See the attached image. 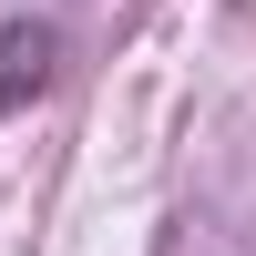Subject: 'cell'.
<instances>
[{
    "label": "cell",
    "mask_w": 256,
    "mask_h": 256,
    "mask_svg": "<svg viewBox=\"0 0 256 256\" xmlns=\"http://www.w3.org/2000/svg\"><path fill=\"white\" fill-rule=\"evenodd\" d=\"M52 82V20H0V102Z\"/></svg>",
    "instance_id": "1"
}]
</instances>
